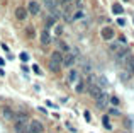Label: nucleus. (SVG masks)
<instances>
[{
	"label": "nucleus",
	"mask_w": 134,
	"mask_h": 133,
	"mask_svg": "<svg viewBox=\"0 0 134 133\" xmlns=\"http://www.w3.org/2000/svg\"><path fill=\"white\" fill-rule=\"evenodd\" d=\"M85 118H87V121H90V113L88 111H85Z\"/></svg>",
	"instance_id": "nucleus-33"
},
{
	"label": "nucleus",
	"mask_w": 134,
	"mask_h": 133,
	"mask_svg": "<svg viewBox=\"0 0 134 133\" xmlns=\"http://www.w3.org/2000/svg\"><path fill=\"white\" fill-rule=\"evenodd\" d=\"M112 12L117 14V16H122V14H124V7H122L121 4H114V5H112Z\"/></svg>",
	"instance_id": "nucleus-15"
},
{
	"label": "nucleus",
	"mask_w": 134,
	"mask_h": 133,
	"mask_svg": "<svg viewBox=\"0 0 134 133\" xmlns=\"http://www.w3.org/2000/svg\"><path fill=\"white\" fill-rule=\"evenodd\" d=\"M71 2H75V4H78V5L82 4V0H71Z\"/></svg>",
	"instance_id": "nucleus-35"
},
{
	"label": "nucleus",
	"mask_w": 134,
	"mask_h": 133,
	"mask_svg": "<svg viewBox=\"0 0 134 133\" xmlns=\"http://www.w3.org/2000/svg\"><path fill=\"white\" fill-rule=\"evenodd\" d=\"M29 133H44V124L38 120L29 121Z\"/></svg>",
	"instance_id": "nucleus-1"
},
{
	"label": "nucleus",
	"mask_w": 134,
	"mask_h": 133,
	"mask_svg": "<svg viewBox=\"0 0 134 133\" xmlns=\"http://www.w3.org/2000/svg\"><path fill=\"white\" fill-rule=\"evenodd\" d=\"M122 2H129V0H122Z\"/></svg>",
	"instance_id": "nucleus-37"
},
{
	"label": "nucleus",
	"mask_w": 134,
	"mask_h": 133,
	"mask_svg": "<svg viewBox=\"0 0 134 133\" xmlns=\"http://www.w3.org/2000/svg\"><path fill=\"white\" fill-rule=\"evenodd\" d=\"M83 17V10H78V12H75V17L73 19H82Z\"/></svg>",
	"instance_id": "nucleus-27"
},
{
	"label": "nucleus",
	"mask_w": 134,
	"mask_h": 133,
	"mask_svg": "<svg viewBox=\"0 0 134 133\" xmlns=\"http://www.w3.org/2000/svg\"><path fill=\"white\" fill-rule=\"evenodd\" d=\"M39 12H41V5H39V2H36V0H31V2L27 4V14L38 16Z\"/></svg>",
	"instance_id": "nucleus-5"
},
{
	"label": "nucleus",
	"mask_w": 134,
	"mask_h": 133,
	"mask_svg": "<svg viewBox=\"0 0 134 133\" xmlns=\"http://www.w3.org/2000/svg\"><path fill=\"white\" fill-rule=\"evenodd\" d=\"M44 4H46V7H48L49 10L58 9V0H44Z\"/></svg>",
	"instance_id": "nucleus-16"
},
{
	"label": "nucleus",
	"mask_w": 134,
	"mask_h": 133,
	"mask_svg": "<svg viewBox=\"0 0 134 133\" xmlns=\"http://www.w3.org/2000/svg\"><path fill=\"white\" fill-rule=\"evenodd\" d=\"M75 60H77V58H75L73 53H65V56H63V63H61V65H65L66 68H71V66L75 65Z\"/></svg>",
	"instance_id": "nucleus-6"
},
{
	"label": "nucleus",
	"mask_w": 134,
	"mask_h": 133,
	"mask_svg": "<svg viewBox=\"0 0 134 133\" xmlns=\"http://www.w3.org/2000/svg\"><path fill=\"white\" fill-rule=\"evenodd\" d=\"M19 58L22 60V62H27V60H29V53H26V51H22V53L19 55Z\"/></svg>",
	"instance_id": "nucleus-24"
},
{
	"label": "nucleus",
	"mask_w": 134,
	"mask_h": 133,
	"mask_svg": "<svg viewBox=\"0 0 134 133\" xmlns=\"http://www.w3.org/2000/svg\"><path fill=\"white\" fill-rule=\"evenodd\" d=\"M54 32H56V36H61V34H63V26L56 24V26H54Z\"/></svg>",
	"instance_id": "nucleus-23"
},
{
	"label": "nucleus",
	"mask_w": 134,
	"mask_h": 133,
	"mask_svg": "<svg viewBox=\"0 0 134 133\" xmlns=\"http://www.w3.org/2000/svg\"><path fill=\"white\" fill-rule=\"evenodd\" d=\"M117 24H119V26H124V24H126V20L122 19V17H119V19H117Z\"/></svg>",
	"instance_id": "nucleus-29"
},
{
	"label": "nucleus",
	"mask_w": 134,
	"mask_h": 133,
	"mask_svg": "<svg viewBox=\"0 0 134 133\" xmlns=\"http://www.w3.org/2000/svg\"><path fill=\"white\" fill-rule=\"evenodd\" d=\"M0 113H2V118H3L5 121H12V120L15 118V113L12 111L10 106H2V111H0Z\"/></svg>",
	"instance_id": "nucleus-4"
},
{
	"label": "nucleus",
	"mask_w": 134,
	"mask_h": 133,
	"mask_svg": "<svg viewBox=\"0 0 134 133\" xmlns=\"http://www.w3.org/2000/svg\"><path fill=\"white\" fill-rule=\"evenodd\" d=\"M54 24H56V19H54V17H48V19H46V29L51 28V26H54Z\"/></svg>",
	"instance_id": "nucleus-22"
},
{
	"label": "nucleus",
	"mask_w": 134,
	"mask_h": 133,
	"mask_svg": "<svg viewBox=\"0 0 134 133\" xmlns=\"http://www.w3.org/2000/svg\"><path fill=\"white\" fill-rule=\"evenodd\" d=\"M59 68H61V65H58V63H54V62H51V60H49V70H51L53 74H58V72H59Z\"/></svg>",
	"instance_id": "nucleus-17"
},
{
	"label": "nucleus",
	"mask_w": 134,
	"mask_h": 133,
	"mask_svg": "<svg viewBox=\"0 0 134 133\" xmlns=\"http://www.w3.org/2000/svg\"><path fill=\"white\" fill-rule=\"evenodd\" d=\"M124 124H126V126H127V128H131V126H133V123L129 121V118H127V120H126V121H124Z\"/></svg>",
	"instance_id": "nucleus-31"
},
{
	"label": "nucleus",
	"mask_w": 134,
	"mask_h": 133,
	"mask_svg": "<svg viewBox=\"0 0 134 133\" xmlns=\"http://www.w3.org/2000/svg\"><path fill=\"white\" fill-rule=\"evenodd\" d=\"M58 48H59L61 51H66V53H70V51H68V50H70V46H68V44L65 43V41H61V39L58 41Z\"/></svg>",
	"instance_id": "nucleus-19"
},
{
	"label": "nucleus",
	"mask_w": 134,
	"mask_h": 133,
	"mask_svg": "<svg viewBox=\"0 0 134 133\" xmlns=\"http://www.w3.org/2000/svg\"><path fill=\"white\" fill-rule=\"evenodd\" d=\"M58 2H63V4H70L71 0H58Z\"/></svg>",
	"instance_id": "nucleus-34"
},
{
	"label": "nucleus",
	"mask_w": 134,
	"mask_h": 133,
	"mask_svg": "<svg viewBox=\"0 0 134 133\" xmlns=\"http://www.w3.org/2000/svg\"><path fill=\"white\" fill-rule=\"evenodd\" d=\"M95 104H97V108H98V109H104V108L109 104V97H107L105 92H102V96L95 99Z\"/></svg>",
	"instance_id": "nucleus-7"
},
{
	"label": "nucleus",
	"mask_w": 134,
	"mask_h": 133,
	"mask_svg": "<svg viewBox=\"0 0 134 133\" xmlns=\"http://www.w3.org/2000/svg\"><path fill=\"white\" fill-rule=\"evenodd\" d=\"M83 89H85V82H83V80H80V82L77 84V87H75V90H77L78 94H82V92H83Z\"/></svg>",
	"instance_id": "nucleus-20"
},
{
	"label": "nucleus",
	"mask_w": 134,
	"mask_h": 133,
	"mask_svg": "<svg viewBox=\"0 0 134 133\" xmlns=\"http://www.w3.org/2000/svg\"><path fill=\"white\" fill-rule=\"evenodd\" d=\"M51 62H54L58 65H61L63 63V55L59 53V51H53V55H51Z\"/></svg>",
	"instance_id": "nucleus-14"
},
{
	"label": "nucleus",
	"mask_w": 134,
	"mask_h": 133,
	"mask_svg": "<svg viewBox=\"0 0 134 133\" xmlns=\"http://www.w3.org/2000/svg\"><path fill=\"white\" fill-rule=\"evenodd\" d=\"M102 124L105 126L107 130H110V128H112V124H110V121H109V116H102Z\"/></svg>",
	"instance_id": "nucleus-21"
},
{
	"label": "nucleus",
	"mask_w": 134,
	"mask_h": 133,
	"mask_svg": "<svg viewBox=\"0 0 134 133\" xmlns=\"http://www.w3.org/2000/svg\"><path fill=\"white\" fill-rule=\"evenodd\" d=\"M110 102H112L114 106H117L119 104V99H117V97H110Z\"/></svg>",
	"instance_id": "nucleus-28"
},
{
	"label": "nucleus",
	"mask_w": 134,
	"mask_h": 133,
	"mask_svg": "<svg viewBox=\"0 0 134 133\" xmlns=\"http://www.w3.org/2000/svg\"><path fill=\"white\" fill-rule=\"evenodd\" d=\"M100 36H102L104 41H112L114 36H115V32L110 26H105V28H102V31H100Z\"/></svg>",
	"instance_id": "nucleus-3"
},
{
	"label": "nucleus",
	"mask_w": 134,
	"mask_h": 133,
	"mask_svg": "<svg viewBox=\"0 0 134 133\" xmlns=\"http://www.w3.org/2000/svg\"><path fill=\"white\" fill-rule=\"evenodd\" d=\"M26 17H27V9L26 7H17L15 9V19L26 20Z\"/></svg>",
	"instance_id": "nucleus-11"
},
{
	"label": "nucleus",
	"mask_w": 134,
	"mask_h": 133,
	"mask_svg": "<svg viewBox=\"0 0 134 133\" xmlns=\"http://www.w3.org/2000/svg\"><path fill=\"white\" fill-rule=\"evenodd\" d=\"M46 106H49V108H56V106L53 104V102H51V101H46Z\"/></svg>",
	"instance_id": "nucleus-32"
},
{
	"label": "nucleus",
	"mask_w": 134,
	"mask_h": 133,
	"mask_svg": "<svg viewBox=\"0 0 134 133\" xmlns=\"http://www.w3.org/2000/svg\"><path fill=\"white\" fill-rule=\"evenodd\" d=\"M78 75H80V72H78V70H75V68H71V70H70V74H68V82H70V84H73V82H77V78H78Z\"/></svg>",
	"instance_id": "nucleus-13"
},
{
	"label": "nucleus",
	"mask_w": 134,
	"mask_h": 133,
	"mask_svg": "<svg viewBox=\"0 0 134 133\" xmlns=\"http://www.w3.org/2000/svg\"><path fill=\"white\" fill-rule=\"evenodd\" d=\"M29 121V116L24 111H19L15 113V118H14V123H27Z\"/></svg>",
	"instance_id": "nucleus-10"
},
{
	"label": "nucleus",
	"mask_w": 134,
	"mask_h": 133,
	"mask_svg": "<svg viewBox=\"0 0 134 133\" xmlns=\"http://www.w3.org/2000/svg\"><path fill=\"white\" fill-rule=\"evenodd\" d=\"M32 70H34V72H36V74H41V68H39L38 65H34V66H32Z\"/></svg>",
	"instance_id": "nucleus-30"
},
{
	"label": "nucleus",
	"mask_w": 134,
	"mask_h": 133,
	"mask_svg": "<svg viewBox=\"0 0 134 133\" xmlns=\"http://www.w3.org/2000/svg\"><path fill=\"white\" fill-rule=\"evenodd\" d=\"M14 130L15 133H29L27 123H14Z\"/></svg>",
	"instance_id": "nucleus-12"
},
{
	"label": "nucleus",
	"mask_w": 134,
	"mask_h": 133,
	"mask_svg": "<svg viewBox=\"0 0 134 133\" xmlns=\"http://www.w3.org/2000/svg\"><path fill=\"white\" fill-rule=\"evenodd\" d=\"M39 41H41L43 46H49V44L53 43V36L49 34L48 29H43V31L39 32Z\"/></svg>",
	"instance_id": "nucleus-2"
},
{
	"label": "nucleus",
	"mask_w": 134,
	"mask_h": 133,
	"mask_svg": "<svg viewBox=\"0 0 134 133\" xmlns=\"http://www.w3.org/2000/svg\"><path fill=\"white\" fill-rule=\"evenodd\" d=\"M3 63H5V62H3V58H0V66L3 65Z\"/></svg>",
	"instance_id": "nucleus-36"
},
{
	"label": "nucleus",
	"mask_w": 134,
	"mask_h": 133,
	"mask_svg": "<svg viewBox=\"0 0 134 133\" xmlns=\"http://www.w3.org/2000/svg\"><path fill=\"white\" fill-rule=\"evenodd\" d=\"M88 92H90V96H92V97H93V101H95L97 97H100V96H102V89H100L98 86H95V84H92V86L88 87Z\"/></svg>",
	"instance_id": "nucleus-9"
},
{
	"label": "nucleus",
	"mask_w": 134,
	"mask_h": 133,
	"mask_svg": "<svg viewBox=\"0 0 134 133\" xmlns=\"http://www.w3.org/2000/svg\"><path fill=\"white\" fill-rule=\"evenodd\" d=\"M126 63H127V68H129V72H131V74H134V56H129Z\"/></svg>",
	"instance_id": "nucleus-18"
},
{
	"label": "nucleus",
	"mask_w": 134,
	"mask_h": 133,
	"mask_svg": "<svg viewBox=\"0 0 134 133\" xmlns=\"http://www.w3.org/2000/svg\"><path fill=\"white\" fill-rule=\"evenodd\" d=\"M119 77H121L124 82H127V80H129V74H127V72H121V74H119Z\"/></svg>",
	"instance_id": "nucleus-25"
},
{
	"label": "nucleus",
	"mask_w": 134,
	"mask_h": 133,
	"mask_svg": "<svg viewBox=\"0 0 134 133\" xmlns=\"http://www.w3.org/2000/svg\"><path fill=\"white\" fill-rule=\"evenodd\" d=\"M26 31H27V34H29V38H34V29L31 28V26H27V28H26Z\"/></svg>",
	"instance_id": "nucleus-26"
},
{
	"label": "nucleus",
	"mask_w": 134,
	"mask_h": 133,
	"mask_svg": "<svg viewBox=\"0 0 134 133\" xmlns=\"http://www.w3.org/2000/svg\"><path fill=\"white\" fill-rule=\"evenodd\" d=\"M115 58H117V62H127V58H129V51H127L126 48H121V50L115 51Z\"/></svg>",
	"instance_id": "nucleus-8"
}]
</instances>
